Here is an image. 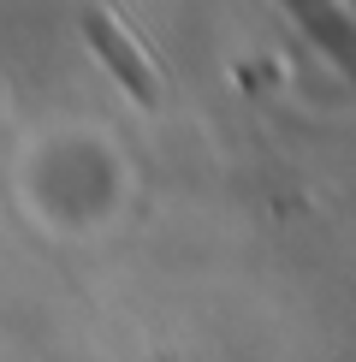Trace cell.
<instances>
[{
  "label": "cell",
  "instance_id": "6da1fadb",
  "mask_svg": "<svg viewBox=\"0 0 356 362\" xmlns=\"http://www.w3.org/2000/svg\"><path fill=\"white\" fill-rule=\"evenodd\" d=\"M89 42H95L101 54H107V66L125 78L131 89H137L143 101H155V89H148V66H143V54L131 48V36H125V24H113L107 12H89Z\"/></svg>",
  "mask_w": 356,
  "mask_h": 362
}]
</instances>
